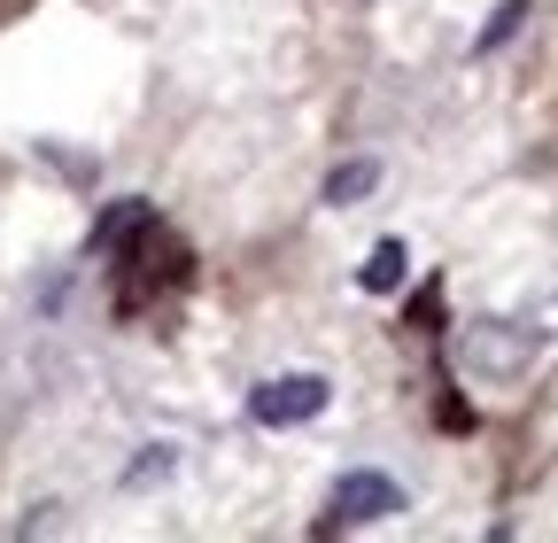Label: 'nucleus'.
<instances>
[{
	"mask_svg": "<svg viewBox=\"0 0 558 543\" xmlns=\"http://www.w3.org/2000/svg\"><path fill=\"white\" fill-rule=\"evenodd\" d=\"M109 249H124V295H117L124 311H140L156 288H179V280H186V249H179V241L156 226V210L140 218L132 233H117Z\"/></svg>",
	"mask_w": 558,
	"mask_h": 543,
	"instance_id": "nucleus-1",
	"label": "nucleus"
},
{
	"mask_svg": "<svg viewBox=\"0 0 558 543\" xmlns=\"http://www.w3.org/2000/svg\"><path fill=\"white\" fill-rule=\"evenodd\" d=\"M535 326H520V318H481V326H465V342H458V365L465 373H481V381H512V373H527L535 365Z\"/></svg>",
	"mask_w": 558,
	"mask_h": 543,
	"instance_id": "nucleus-2",
	"label": "nucleus"
},
{
	"mask_svg": "<svg viewBox=\"0 0 558 543\" xmlns=\"http://www.w3.org/2000/svg\"><path fill=\"white\" fill-rule=\"evenodd\" d=\"M388 512H403V490L388 482V473H373V466H357V473H341L333 482V497H326V535H341V528H373V520H388Z\"/></svg>",
	"mask_w": 558,
	"mask_h": 543,
	"instance_id": "nucleus-3",
	"label": "nucleus"
},
{
	"mask_svg": "<svg viewBox=\"0 0 558 543\" xmlns=\"http://www.w3.org/2000/svg\"><path fill=\"white\" fill-rule=\"evenodd\" d=\"M326 396H333L326 373H279V381L248 388V420H256V427H303V420L326 412Z\"/></svg>",
	"mask_w": 558,
	"mask_h": 543,
	"instance_id": "nucleus-4",
	"label": "nucleus"
},
{
	"mask_svg": "<svg viewBox=\"0 0 558 543\" xmlns=\"http://www.w3.org/2000/svg\"><path fill=\"white\" fill-rule=\"evenodd\" d=\"M403 272H411L403 241H373V256H365V272H357V288H365V295H396Z\"/></svg>",
	"mask_w": 558,
	"mask_h": 543,
	"instance_id": "nucleus-5",
	"label": "nucleus"
},
{
	"mask_svg": "<svg viewBox=\"0 0 558 543\" xmlns=\"http://www.w3.org/2000/svg\"><path fill=\"white\" fill-rule=\"evenodd\" d=\"M380 186V164L373 156H357V164H341L333 179H326V202H333V210H349V202H365Z\"/></svg>",
	"mask_w": 558,
	"mask_h": 543,
	"instance_id": "nucleus-6",
	"label": "nucleus"
},
{
	"mask_svg": "<svg viewBox=\"0 0 558 543\" xmlns=\"http://www.w3.org/2000/svg\"><path fill=\"white\" fill-rule=\"evenodd\" d=\"M520 24H527V0H505V9H497V16H488V24H481V39H473V55H497V47H505V39L520 32Z\"/></svg>",
	"mask_w": 558,
	"mask_h": 543,
	"instance_id": "nucleus-7",
	"label": "nucleus"
},
{
	"mask_svg": "<svg viewBox=\"0 0 558 543\" xmlns=\"http://www.w3.org/2000/svg\"><path fill=\"white\" fill-rule=\"evenodd\" d=\"M171 466H179V458H171V443H148V458H140V466L124 473V482H132V490H148V482H163Z\"/></svg>",
	"mask_w": 558,
	"mask_h": 543,
	"instance_id": "nucleus-8",
	"label": "nucleus"
},
{
	"mask_svg": "<svg viewBox=\"0 0 558 543\" xmlns=\"http://www.w3.org/2000/svg\"><path fill=\"white\" fill-rule=\"evenodd\" d=\"M435 318H442V288H427V295H411V326H427V334H435Z\"/></svg>",
	"mask_w": 558,
	"mask_h": 543,
	"instance_id": "nucleus-9",
	"label": "nucleus"
}]
</instances>
